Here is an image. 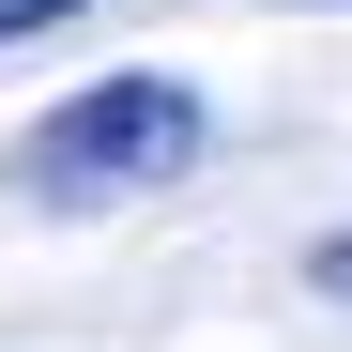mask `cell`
Returning a JSON list of instances; mask_svg holds the SVG:
<instances>
[{
	"label": "cell",
	"mask_w": 352,
	"mask_h": 352,
	"mask_svg": "<svg viewBox=\"0 0 352 352\" xmlns=\"http://www.w3.org/2000/svg\"><path fill=\"white\" fill-rule=\"evenodd\" d=\"M199 153H214V107H199L184 77H92V92H62V107L16 138V184L62 199V214H92V199H153V184H184Z\"/></svg>",
	"instance_id": "6da1fadb"
},
{
	"label": "cell",
	"mask_w": 352,
	"mask_h": 352,
	"mask_svg": "<svg viewBox=\"0 0 352 352\" xmlns=\"http://www.w3.org/2000/svg\"><path fill=\"white\" fill-rule=\"evenodd\" d=\"M307 276H322V291H352V230H322V261H307Z\"/></svg>",
	"instance_id": "3957f363"
},
{
	"label": "cell",
	"mask_w": 352,
	"mask_h": 352,
	"mask_svg": "<svg viewBox=\"0 0 352 352\" xmlns=\"http://www.w3.org/2000/svg\"><path fill=\"white\" fill-rule=\"evenodd\" d=\"M31 31H77V0H0V46H31Z\"/></svg>",
	"instance_id": "7a4b0ae2"
}]
</instances>
